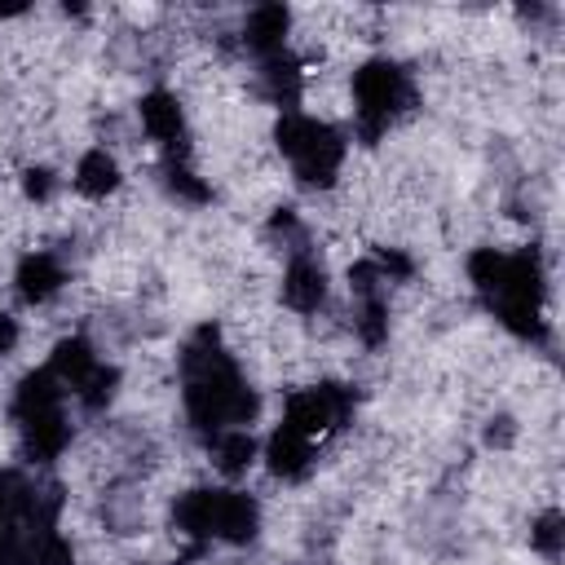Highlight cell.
Listing matches in <instances>:
<instances>
[{
    "instance_id": "obj_6",
    "label": "cell",
    "mask_w": 565,
    "mask_h": 565,
    "mask_svg": "<svg viewBox=\"0 0 565 565\" xmlns=\"http://www.w3.org/2000/svg\"><path fill=\"white\" fill-rule=\"evenodd\" d=\"M256 530H260V503L243 490H216V499H212V539L252 543Z\"/></svg>"
},
{
    "instance_id": "obj_13",
    "label": "cell",
    "mask_w": 565,
    "mask_h": 565,
    "mask_svg": "<svg viewBox=\"0 0 565 565\" xmlns=\"http://www.w3.org/2000/svg\"><path fill=\"white\" fill-rule=\"evenodd\" d=\"M62 406V384L53 380V371H31L18 380L13 388V419H31V415H44V411H57Z\"/></svg>"
},
{
    "instance_id": "obj_16",
    "label": "cell",
    "mask_w": 565,
    "mask_h": 565,
    "mask_svg": "<svg viewBox=\"0 0 565 565\" xmlns=\"http://www.w3.org/2000/svg\"><path fill=\"white\" fill-rule=\"evenodd\" d=\"M260 88H265V97H274L278 106H291V102L300 97V66H296L287 53L265 57V66H260Z\"/></svg>"
},
{
    "instance_id": "obj_18",
    "label": "cell",
    "mask_w": 565,
    "mask_h": 565,
    "mask_svg": "<svg viewBox=\"0 0 565 565\" xmlns=\"http://www.w3.org/2000/svg\"><path fill=\"white\" fill-rule=\"evenodd\" d=\"M212 459H216V468L221 472H247V463L256 459V441H252V433L247 428H225V433H216L212 437Z\"/></svg>"
},
{
    "instance_id": "obj_31",
    "label": "cell",
    "mask_w": 565,
    "mask_h": 565,
    "mask_svg": "<svg viewBox=\"0 0 565 565\" xmlns=\"http://www.w3.org/2000/svg\"><path fill=\"white\" fill-rule=\"evenodd\" d=\"M9 13H22V4H0V18H9Z\"/></svg>"
},
{
    "instance_id": "obj_8",
    "label": "cell",
    "mask_w": 565,
    "mask_h": 565,
    "mask_svg": "<svg viewBox=\"0 0 565 565\" xmlns=\"http://www.w3.org/2000/svg\"><path fill=\"white\" fill-rule=\"evenodd\" d=\"M141 128H146L154 141H163L172 154H177V150L185 154V146H181L185 115H181V102H177L172 93L154 88V93H146V97H141Z\"/></svg>"
},
{
    "instance_id": "obj_14",
    "label": "cell",
    "mask_w": 565,
    "mask_h": 565,
    "mask_svg": "<svg viewBox=\"0 0 565 565\" xmlns=\"http://www.w3.org/2000/svg\"><path fill=\"white\" fill-rule=\"evenodd\" d=\"M93 366H97V358H93V344H88L84 335H66V340H57V349H53V358H49L53 380L66 384V388H79V380H84Z\"/></svg>"
},
{
    "instance_id": "obj_28",
    "label": "cell",
    "mask_w": 565,
    "mask_h": 565,
    "mask_svg": "<svg viewBox=\"0 0 565 565\" xmlns=\"http://www.w3.org/2000/svg\"><path fill=\"white\" fill-rule=\"evenodd\" d=\"M512 437H516V424H512L508 415H499V419L486 424V441H490V446H512Z\"/></svg>"
},
{
    "instance_id": "obj_22",
    "label": "cell",
    "mask_w": 565,
    "mask_h": 565,
    "mask_svg": "<svg viewBox=\"0 0 565 565\" xmlns=\"http://www.w3.org/2000/svg\"><path fill=\"white\" fill-rule=\"evenodd\" d=\"M561 525H565V521H561V512H556V508H547V512L530 525V543H534L543 556H552V561H556V556H561V547H565V530H561Z\"/></svg>"
},
{
    "instance_id": "obj_25",
    "label": "cell",
    "mask_w": 565,
    "mask_h": 565,
    "mask_svg": "<svg viewBox=\"0 0 565 565\" xmlns=\"http://www.w3.org/2000/svg\"><path fill=\"white\" fill-rule=\"evenodd\" d=\"M0 565H31V534L9 525L0 530Z\"/></svg>"
},
{
    "instance_id": "obj_24",
    "label": "cell",
    "mask_w": 565,
    "mask_h": 565,
    "mask_svg": "<svg viewBox=\"0 0 565 565\" xmlns=\"http://www.w3.org/2000/svg\"><path fill=\"white\" fill-rule=\"evenodd\" d=\"M358 335H362L366 344H380V340L388 335V318H384V300H380V296L362 300V309H358Z\"/></svg>"
},
{
    "instance_id": "obj_7",
    "label": "cell",
    "mask_w": 565,
    "mask_h": 565,
    "mask_svg": "<svg viewBox=\"0 0 565 565\" xmlns=\"http://www.w3.org/2000/svg\"><path fill=\"white\" fill-rule=\"evenodd\" d=\"M265 463H269L274 477H282V481H300V477H309V468H313V441H309L305 433L278 424L274 437L265 441Z\"/></svg>"
},
{
    "instance_id": "obj_23",
    "label": "cell",
    "mask_w": 565,
    "mask_h": 565,
    "mask_svg": "<svg viewBox=\"0 0 565 565\" xmlns=\"http://www.w3.org/2000/svg\"><path fill=\"white\" fill-rule=\"evenodd\" d=\"M499 265H503V256L494 252V247H477L472 256H468V274H472V282L490 296L494 291V282H499Z\"/></svg>"
},
{
    "instance_id": "obj_3",
    "label": "cell",
    "mask_w": 565,
    "mask_h": 565,
    "mask_svg": "<svg viewBox=\"0 0 565 565\" xmlns=\"http://www.w3.org/2000/svg\"><path fill=\"white\" fill-rule=\"evenodd\" d=\"M490 300H494L508 331H516L525 340H543L547 327H543V265H539V252L503 256Z\"/></svg>"
},
{
    "instance_id": "obj_4",
    "label": "cell",
    "mask_w": 565,
    "mask_h": 565,
    "mask_svg": "<svg viewBox=\"0 0 565 565\" xmlns=\"http://www.w3.org/2000/svg\"><path fill=\"white\" fill-rule=\"evenodd\" d=\"M353 102H358V132L366 141H375L415 102V88L397 62L375 57V62L353 71Z\"/></svg>"
},
{
    "instance_id": "obj_20",
    "label": "cell",
    "mask_w": 565,
    "mask_h": 565,
    "mask_svg": "<svg viewBox=\"0 0 565 565\" xmlns=\"http://www.w3.org/2000/svg\"><path fill=\"white\" fill-rule=\"evenodd\" d=\"M115 384H119V371L115 366H93L84 380H79V388H75V397L88 406V411H102L110 397H115Z\"/></svg>"
},
{
    "instance_id": "obj_11",
    "label": "cell",
    "mask_w": 565,
    "mask_h": 565,
    "mask_svg": "<svg viewBox=\"0 0 565 565\" xmlns=\"http://www.w3.org/2000/svg\"><path fill=\"white\" fill-rule=\"evenodd\" d=\"M282 300L300 313H313L322 300H327V269L309 256H296L282 274Z\"/></svg>"
},
{
    "instance_id": "obj_10",
    "label": "cell",
    "mask_w": 565,
    "mask_h": 565,
    "mask_svg": "<svg viewBox=\"0 0 565 565\" xmlns=\"http://www.w3.org/2000/svg\"><path fill=\"white\" fill-rule=\"evenodd\" d=\"M66 441H71V424H66L62 406H57V411H44V415H31V419H22V450H26L35 463L57 459V455L66 450Z\"/></svg>"
},
{
    "instance_id": "obj_2",
    "label": "cell",
    "mask_w": 565,
    "mask_h": 565,
    "mask_svg": "<svg viewBox=\"0 0 565 565\" xmlns=\"http://www.w3.org/2000/svg\"><path fill=\"white\" fill-rule=\"evenodd\" d=\"M274 137H278V150L291 159V168H296V177L305 185L327 190L335 181V172L344 163V137L331 124L291 110V115L278 119V132Z\"/></svg>"
},
{
    "instance_id": "obj_29",
    "label": "cell",
    "mask_w": 565,
    "mask_h": 565,
    "mask_svg": "<svg viewBox=\"0 0 565 565\" xmlns=\"http://www.w3.org/2000/svg\"><path fill=\"white\" fill-rule=\"evenodd\" d=\"M375 269H380V274H393V278H406V274H411V260H406L402 252H380Z\"/></svg>"
},
{
    "instance_id": "obj_9",
    "label": "cell",
    "mask_w": 565,
    "mask_h": 565,
    "mask_svg": "<svg viewBox=\"0 0 565 565\" xmlns=\"http://www.w3.org/2000/svg\"><path fill=\"white\" fill-rule=\"evenodd\" d=\"M13 282H18V296H22L26 305H44V300H53V296L62 291L66 269H62L57 256H49V252H31V256H22Z\"/></svg>"
},
{
    "instance_id": "obj_5",
    "label": "cell",
    "mask_w": 565,
    "mask_h": 565,
    "mask_svg": "<svg viewBox=\"0 0 565 565\" xmlns=\"http://www.w3.org/2000/svg\"><path fill=\"white\" fill-rule=\"evenodd\" d=\"M349 411H353V397H349L344 384H318V388H305V393H291L287 397L282 424L296 428V433H305L313 441V437L340 428L349 419Z\"/></svg>"
},
{
    "instance_id": "obj_19",
    "label": "cell",
    "mask_w": 565,
    "mask_h": 565,
    "mask_svg": "<svg viewBox=\"0 0 565 565\" xmlns=\"http://www.w3.org/2000/svg\"><path fill=\"white\" fill-rule=\"evenodd\" d=\"M26 499H31V481H22L18 472H0V530L26 521Z\"/></svg>"
},
{
    "instance_id": "obj_17",
    "label": "cell",
    "mask_w": 565,
    "mask_h": 565,
    "mask_svg": "<svg viewBox=\"0 0 565 565\" xmlns=\"http://www.w3.org/2000/svg\"><path fill=\"white\" fill-rule=\"evenodd\" d=\"M212 499L216 490H185L172 508L177 530H185L190 539H212Z\"/></svg>"
},
{
    "instance_id": "obj_15",
    "label": "cell",
    "mask_w": 565,
    "mask_h": 565,
    "mask_svg": "<svg viewBox=\"0 0 565 565\" xmlns=\"http://www.w3.org/2000/svg\"><path fill=\"white\" fill-rule=\"evenodd\" d=\"M115 185H119V163H115V154H106V150L79 154V163H75V190H79V194L106 199Z\"/></svg>"
},
{
    "instance_id": "obj_1",
    "label": "cell",
    "mask_w": 565,
    "mask_h": 565,
    "mask_svg": "<svg viewBox=\"0 0 565 565\" xmlns=\"http://www.w3.org/2000/svg\"><path fill=\"white\" fill-rule=\"evenodd\" d=\"M181 371H185V415L194 428L203 433H225L238 424H252L260 411L256 388H247V380L238 375V366L221 353L216 331L203 327L185 353H181Z\"/></svg>"
},
{
    "instance_id": "obj_27",
    "label": "cell",
    "mask_w": 565,
    "mask_h": 565,
    "mask_svg": "<svg viewBox=\"0 0 565 565\" xmlns=\"http://www.w3.org/2000/svg\"><path fill=\"white\" fill-rule=\"evenodd\" d=\"M22 190H26L31 199H49V194H53V172H49V168H26V172H22Z\"/></svg>"
},
{
    "instance_id": "obj_12",
    "label": "cell",
    "mask_w": 565,
    "mask_h": 565,
    "mask_svg": "<svg viewBox=\"0 0 565 565\" xmlns=\"http://www.w3.org/2000/svg\"><path fill=\"white\" fill-rule=\"evenodd\" d=\"M287 26H291V13H287L282 4H260V9L247 13L243 40H247L252 53L274 57V53H282V35H287Z\"/></svg>"
},
{
    "instance_id": "obj_21",
    "label": "cell",
    "mask_w": 565,
    "mask_h": 565,
    "mask_svg": "<svg viewBox=\"0 0 565 565\" xmlns=\"http://www.w3.org/2000/svg\"><path fill=\"white\" fill-rule=\"evenodd\" d=\"M31 565H75V552L57 530H40L31 534Z\"/></svg>"
},
{
    "instance_id": "obj_30",
    "label": "cell",
    "mask_w": 565,
    "mask_h": 565,
    "mask_svg": "<svg viewBox=\"0 0 565 565\" xmlns=\"http://www.w3.org/2000/svg\"><path fill=\"white\" fill-rule=\"evenodd\" d=\"M18 344V322L9 313H0V353H9Z\"/></svg>"
},
{
    "instance_id": "obj_26",
    "label": "cell",
    "mask_w": 565,
    "mask_h": 565,
    "mask_svg": "<svg viewBox=\"0 0 565 565\" xmlns=\"http://www.w3.org/2000/svg\"><path fill=\"white\" fill-rule=\"evenodd\" d=\"M168 185H172L181 199H194V203H203V199L212 194V190H207V185H203V181H199V177H194L185 163H177V159L168 163Z\"/></svg>"
}]
</instances>
